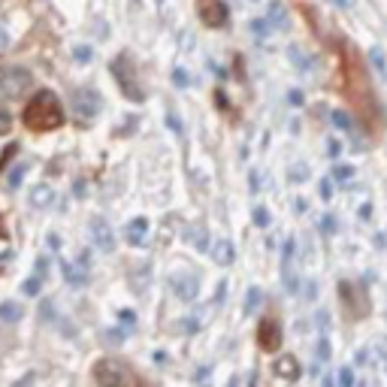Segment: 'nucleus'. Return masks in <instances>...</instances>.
I'll use <instances>...</instances> for the list:
<instances>
[{
  "label": "nucleus",
  "instance_id": "1",
  "mask_svg": "<svg viewBox=\"0 0 387 387\" xmlns=\"http://www.w3.org/2000/svg\"><path fill=\"white\" fill-rule=\"evenodd\" d=\"M25 124L30 130H54L64 124V106L52 91H37L25 106Z\"/></svg>",
  "mask_w": 387,
  "mask_h": 387
},
{
  "label": "nucleus",
  "instance_id": "2",
  "mask_svg": "<svg viewBox=\"0 0 387 387\" xmlns=\"http://www.w3.org/2000/svg\"><path fill=\"white\" fill-rule=\"evenodd\" d=\"M34 88V76L25 67H0V97H25Z\"/></svg>",
  "mask_w": 387,
  "mask_h": 387
},
{
  "label": "nucleus",
  "instance_id": "3",
  "mask_svg": "<svg viewBox=\"0 0 387 387\" xmlns=\"http://www.w3.org/2000/svg\"><path fill=\"white\" fill-rule=\"evenodd\" d=\"M112 73H115V82H118V88H121L124 97L133 100V103H142V100H146V91L139 88L137 73H133V64H130L128 54H118V58L112 61Z\"/></svg>",
  "mask_w": 387,
  "mask_h": 387
},
{
  "label": "nucleus",
  "instance_id": "4",
  "mask_svg": "<svg viewBox=\"0 0 387 387\" xmlns=\"http://www.w3.org/2000/svg\"><path fill=\"white\" fill-rule=\"evenodd\" d=\"M94 384L97 387H128V375L115 360H97L94 363Z\"/></svg>",
  "mask_w": 387,
  "mask_h": 387
},
{
  "label": "nucleus",
  "instance_id": "5",
  "mask_svg": "<svg viewBox=\"0 0 387 387\" xmlns=\"http://www.w3.org/2000/svg\"><path fill=\"white\" fill-rule=\"evenodd\" d=\"M100 112V97H97V91H91V88H79L73 94V115L79 118V121H91L94 115Z\"/></svg>",
  "mask_w": 387,
  "mask_h": 387
},
{
  "label": "nucleus",
  "instance_id": "6",
  "mask_svg": "<svg viewBox=\"0 0 387 387\" xmlns=\"http://www.w3.org/2000/svg\"><path fill=\"white\" fill-rule=\"evenodd\" d=\"M339 299L345 303L348 318H363L366 315V299H363V294H357V288L351 281H339Z\"/></svg>",
  "mask_w": 387,
  "mask_h": 387
},
{
  "label": "nucleus",
  "instance_id": "7",
  "mask_svg": "<svg viewBox=\"0 0 387 387\" xmlns=\"http://www.w3.org/2000/svg\"><path fill=\"white\" fill-rule=\"evenodd\" d=\"M200 19L206 28H224L227 19H230V12H227L224 0H203L200 3Z\"/></svg>",
  "mask_w": 387,
  "mask_h": 387
},
{
  "label": "nucleus",
  "instance_id": "8",
  "mask_svg": "<svg viewBox=\"0 0 387 387\" xmlns=\"http://www.w3.org/2000/svg\"><path fill=\"white\" fill-rule=\"evenodd\" d=\"M257 342L264 351H279L281 345V324L275 318H264L257 327Z\"/></svg>",
  "mask_w": 387,
  "mask_h": 387
},
{
  "label": "nucleus",
  "instance_id": "9",
  "mask_svg": "<svg viewBox=\"0 0 387 387\" xmlns=\"http://www.w3.org/2000/svg\"><path fill=\"white\" fill-rule=\"evenodd\" d=\"M91 239H94V246H97L100 251H115V233H112V227H109V221L106 218H94L91 221Z\"/></svg>",
  "mask_w": 387,
  "mask_h": 387
},
{
  "label": "nucleus",
  "instance_id": "10",
  "mask_svg": "<svg viewBox=\"0 0 387 387\" xmlns=\"http://www.w3.org/2000/svg\"><path fill=\"white\" fill-rule=\"evenodd\" d=\"M61 275H64L67 284H73V288H85V284H88V266H82V264L61 260Z\"/></svg>",
  "mask_w": 387,
  "mask_h": 387
},
{
  "label": "nucleus",
  "instance_id": "11",
  "mask_svg": "<svg viewBox=\"0 0 387 387\" xmlns=\"http://www.w3.org/2000/svg\"><path fill=\"white\" fill-rule=\"evenodd\" d=\"M170 288L176 290L179 299H197V279H194V275H188V272L172 275V279H170Z\"/></svg>",
  "mask_w": 387,
  "mask_h": 387
},
{
  "label": "nucleus",
  "instance_id": "12",
  "mask_svg": "<svg viewBox=\"0 0 387 387\" xmlns=\"http://www.w3.org/2000/svg\"><path fill=\"white\" fill-rule=\"evenodd\" d=\"M146 233H148V221L146 218H133L128 224V230H124V236H128L130 246H146Z\"/></svg>",
  "mask_w": 387,
  "mask_h": 387
},
{
  "label": "nucleus",
  "instance_id": "13",
  "mask_svg": "<svg viewBox=\"0 0 387 387\" xmlns=\"http://www.w3.org/2000/svg\"><path fill=\"white\" fill-rule=\"evenodd\" d=\"M212 260L218 266H230L233 264V242L230 239H218V246L212 248Z\"/></svg>",
  "mask_w": 387,
  "mask_h": 387
},
{
  "label": "nucleus",
  "instance_id": "14",
  "mask_svg": "<svg viewBox=\"0 0 387 387\" xmlns=\"http://www.w3.org/2000/svg\"><path fill=\"white\" fill-rule=\"evenodd\" d=\"M266 21L275 28V30H281V28H288V12H284V6L279 3V0H272L270 6H266Z\"/></svg>",
  "mask_w": 387,
  "mask_h": 387
},
{
  "label": "nucleus",
  "instance_id": "15",
  "mask_svg": "<svg viewBox=\"0 0 387 387\" xmlns=\"http://www.w3.org/2000/svg\"><path fill=\"white\" fill-rule=\"evenodd\" d=\"M288 61L299 70V73H309V67H312V58L299 49V46H290V49H288Z\"/></svg>",
  "mask_w": 387,
  "mask_h": 387
},
{
  "label": "nucleus",
  "instance_id": "16",
  "mask_svg": "<svg viewBox=\"0 0 387 387\" xmlns=\"http://www.w3.org/2000/svg\"><path fill=\"white\" fill-rule=\"evenodd\" d=\"M52 200H54V194L49 185H37L34 191H30V206H37V209H46Z\"/></svg>",
  "mask_w": 387,
  "mask_h": 387
},
{
  "label": "nucleus",
  "instance_id": "17",
  "mask_svg": "<svg viewBox=\"0 0 387 387\" xmlns=\"http://www.w3.org/2000/svg\"><path fill=\"white\" fill-rule=\"evenodd\" d=\"M188 239H191V246L197 251H206L209 248V236H206V227H203V224L191 227V230H188Z\"/></svg>",
  "mask_w": 387,
  "mask_h": 387
},
{
  "label": "nucleus",
  "instance_id": "18",
  "mask_svg": "<svg viewBox=\"0 0 387 387\" xmlns=\"http://www.w3.org/2000/svg\"><path fill=\"white\" fill-rule=\"evenodd\" d=\"M21 318V306L12 303V299H6V303H0V321L3 324H15Z\"/></svg>",
  "mask_w": 387,
  "mask_h": 387
},
{
  "label": "nucleus",
  "instance_id": "19",
  "mask_svg": "<svg viewBox=\"0 0 387 387\" xmlns=\"http://www.w3.org/2000/svg\"><path fill=\"white\" fill-rule=\"evenodd\" d=\"M275 373H279L281 378H297L299 375V363L294 357H281L279 363H275Z\"/></svg>",
  "mask_w": 387,
  "mask_h": 387
},
{
  "label": "nucleus",
  "instance_id": "20",
  "mask_svg": "<svg viewBox=\"0 0 387 387\" xmlns=\"http://www.w3.org/2000/svg\"><path fill=\"white\" fill-rule=\"evenodd\" d=\"M369 64L375 67V73H378V76H384V79H387V58H384V52L378 49V46H375V49H369Z\"/></svg>",
  "mask_w": 387,
  "mask_h": 387
},
{
  "label": "nucleus",
  "instance_id": "21",
  "mask_svg": "<svg viewBox=\"0 0 387 387\" xmlns=\"http://www.w3.org/2000/svg\"><path fill=\"white\" fill-rule=\"evenodd\" d=\"M39 288H43V275L34 272L25 284H21V294H25V297H37V294H39Z\"/></svg>",
  "mask_w": 387,
  "mask_h": 387
},
{
  "label": "nucleus",
  "instance_id": "22",
  "mask_svg": "<svg viewBox=\"0 0 387 387\" xmlns=\"http://www.w3.org/2000/svg\"><path fill=\"white\" fill-rule=\"evenodd\" d=\"M260 299H264V294H260V288H248V297H246V315H255L257 312V306H260Z\"/></svg>",
  "mask_w": 387,
  "mask_h": 387
},
{
  "label": "nucleus",
  "instance_id": "23",
  "mask_svg": "<svg viewBox=\"0 0 387 387\" xmlns=\"http://www.w3.org/2000/svg\"><path fill=\"white\" fill-rule=\"evenodd\" d=\"M251 34L264 39V37H270V34H272V25H270L266 19H255V21H251Z\"/></svg>",
  "mask_w": 387,
  "mask_h": 387
},
{
  "label": "nucleus",
  "instance_id": "24",
  "mask_svg": "<svg viewBox=\"0 0 387 387\" xmlns=\"http://www.w3.org/2000/svg\"><path fill=\"white\" fill-rule=\"evenodd\" d=\"M354 176V167H351V163H336V167H333V179L336 181H348Z\"/></svg>",
  "mask_w": 387,
  "mask_h": 387
},
{
  "label": "nucleus",
  "instance_id": "25",
  "mask_svg": "<svg viewBox=\"0 0 387 387\" xmlns=\"http://www.w3.org/2000/svg\"><path fill=\"white\" fill-rule=\"evenodd\" d=\"M73 58L79 61V64H88V61L94 58V52H91V46H76V49H73Z\"/></svg>",
  "mask_w": 387,
  "mask_h": 387
},
{
  "label": "nucleus",
  "instance_id": "26",
  "mask_svg": "<svg viewBox=\"0 0 387 387\" xmlns=\"http://www.w3.org/2000/svg\"><path fill=\"white\" fill-rule=\"evenodd\" d=\"M327 360H330V339L321 336L318 339V366H321V363H327Z\"/></svg>",
  "mask_w": 387,
  "mask_h": 387
},
{
  "label": "nucleus",
  "instance_id": "27",
  "mask_svg": "<svg viewBox=\"0 0 387 387\" xmlns=\"http://www.w3.org/2000/svg\"><path fill=\"white\" fill-rule=\"evenodd\" d=\"M270 221H272L270 209H264V206H257V209H255V224H257V227H270Z\"/></svg>",
  "mask_w": 387,
  "mask_h": 387
},
{
  "label": "nucleus",
  "instance_id": "28",
  "mask_svg": "<svg viewBox=\"0 0 387 387\" xmlns=\"http://www.w3.org/2000/svg\"><path fill=\"white\" fill-rule=\"evenodd\" d=\"M336 381L342 384V387H354V373H351V366H342V369H339Z\"/></svg>",
  "mask_w": 387,
  "mask_h": 387
},
{
  "label": "nucleus",
  "instance_id": "29",
  "mask_svg": "<svg viewBox=\"0 0 387 387\" xmlns=\"http://www.w3.org/2000/svg\"><path fill=\"white\" fill-rule=\"evenodd\" d=\"M25 163H19V167H12V172H10V188H19L21 185V179H25Z\"/></svg>",
  "mask_w": 387,
  "mask_h": 387
},
{
  "label": "nucleus",
  "instance_id": "30",
  "mask_svg": "<svg viewBox=\"0 0 387 387\" xmlns=\"http://www.w3.org/2000/svg\"><path fill=\"white\" fill-rule=\"evenodd\" d=\"M10 130H12V115L0 106V137H3V133H10Z\"/></svg>",
  "mask_w": 387,
  "mask_h": 387
},
{
  "label": "nucleus",
  "instance_id": "31",
  "mask_svg": "<svg viewBox=\"0 0 387 387\" xmlns=\"http://www.w3.org/2000/svg\"><path fill=\"white\" fill-rule=\"evenodd\" d=\"M333 124L339 130H351V118H348V112H333Z\"/></svg>",
  "mask_w": 387,
  "mask_h": 387
},
{
  "label": "nucleus",
  "instance_id": "32",
  "mask_svg": "<svg viewBox=\"0 0 387 387\" xmlns=\"http://www.w3.org/2000/svg\"><path fill=\"white\" fill-rule=\"evenodd\" d=\"M172 82H176L179 88H188V85H191V76H188L185 70L179 67V70H172Z\"/></svg>",
  "mask_w": 387,
  "mask_h": 387
},
{
  "label": "nucleus",
  "instance_id": "33",
  "mask_svg": "<svg viewBox=\"0 0 387 387\" xmlns=\"http://www.w3.org/2000/svg\"><path fill=\"white\" fill-rule=\"evenodd\" d=\"M321 230L327 233V236H333V233H336V218H333V215H324V218H321Z\"/></svg>",
  "mask_w": 387,
  "mask_h": 387
},
{
  "label": "nucleus",
  "instance_id": "34",
  "mask_svg": "<svg viewBox=\"0 0 387 387\" xmlns=\"http://www.w3.org/2000/svg\"><path fill=\"white\" fill-rule=\"evenodd\" d=\"M330 197H333V181L324 179L321 181V200H330Z\"/></svg>",
  "mask_w": 387,
  "mask_h": 387
},
{
  "label": "nucleus",
  "instance_id": "35",
  "mask_svg": "<svg viewBox=\"0 0 387 387\" xmlns=\"http://www.w3.org/2000/svg\"><path fill=\"white\" fill-rule=\"evenodd\" d=\"M303 179H309L306 167H294V172H290V181H303Z\"/></svg>",
  "mask_w": 387,
  "mask_h": 387
},
{
  "label": "nucleus",
  "instance_id": "36",
  "mask_svg": "<svg viewBox=\"0 0 387 387\" xmlns=\"http://www.w3.org/2000/svg\"><path fill=\"white\" fill-rule=\"evenodd\" d=\"M327 146H330V148H327V152H330V157H336L339 152H342V142H339V139H330Z\"/></svg>",
  "mask_w": 387,
  "mask_h": 387
},
{
  "label": "nucleus",
  "instance_id": "37",
  "mask_svg": "<svg viewBox=\"0 0 387 387\" xmlns=\"http://www.w3.org/2000/svg\"><path fill=\"white\" fill-rule=\"evenodd\" d=\"M288 100H290L294 106H303V100H306V97H303V91H290V94H288Z\"/></svg>",
  "mask_w": 387,
  "mask_h": 387
},
{
  "label": "nucleus",
  "instance_id": "38",
  "mask_svg": "<svg viewBox=\"0 0 387 387\" xmlns=\"http://www.w3.org/2000/svg\"><path fill=\"white\" fill-rule=\"evenodd\" d=\"M224 297H227V281H221L215 290V303H224Z\"/></svg>",
  "mask_w": 387,
  "mask_h": 387
},
{
  "label": "nucleus",
  "instance_id": "39",
  "mask_svg": "<svg viewBox=\"0 0 387 387\" xmlns=\"http://www.w3.org/2000/svg\"><path fill=\"white\" fill-rule=\"evenodd\" d=\"M315 297H318V284L309 281V284H306V299H315Z\"/></svg>",
  "mask_w": 387,
  "mask_h": 387
},
{
  "label": "nucleus",
  "instance_id": "40",
  "mask_svg": "<svg viewBox=\"0 0 387 387\" xmlns=\"http://www.w3.org/2000/svg\"><path fill=\"white\" fill-rule=\"evenodd\" d=\"M121 321H124V324H137V315H133L130 309H124V312H121Z\"/></svg>",
  "mask_w": 387,
  "mask_h": 387
},
{
  "label": "nucleus",
  "instance_id": "41",
  "mask_svg": "<svg viewBox=\"0 0 387 387\" xmlns=\"http://www.w3.org/2000/svg\"><path fill=\"white\" fill-rule=\"evenodd\" d=\"M215 103H218L221 109H224V106H227V94H224V91H218V94H215Z\"/></svg>",
  "mask_w": 387,
  "mask_h": 387
},
{
  "label": "nucleus",
  "instance_id": "42",
  "mask_svg": "<svg viewBox=\"0 0 387 387\" xmlns=\"http://www.w3.org/2000/svg\"><path fill=\"white\" fill-rule=\"evenodd\" d=\"M369 215H373V206L366 203V206H360V218H363V221H369Z\"/></svg>",
  "mask_w": 387,
  "mask_h": 387
},
{
  "label": "nucleus",
  "instance_id": "43",
  "mask_svg": "<svg viewBox=\"0 0 387 387\" xmlns=\"http://www.w3.org/2000/svg\"><path fill=\"white\" fill-rule=\"evenodd\" d=\"M49 248H52V251H58V248H61V239H58V236H54V233L49 236Z\"/></svg>",
  "mask_w": 387,
  "mask_h": 387
},
{
  "label": "nucleus",
  "instance_id": "44",
  "mask_svg": "<svg viewBox=\"0 0 387 387\" xmlns=\"http://www.w3.org/2000/svg\"><path fill=\"white\" fill-rule=\"evenodd\" d=\"M167 121H170V128H172V130H176V133L181 130V124H179V118H176V115H170V118H167Z\"/></svg>",
  "mask_w": 387,
  "mask_h": 387
},
{
  "label": "nucleus",
  "instance_id": "45",
  "mask_svg": "<svg viewBox=\"0 0 387 387\" xmlns=\"http://www.w3.org/2000/svg\"><path fill=\"white\" fill-rule=\"evenodd\" d=\"M333 3H336V6H342V10H348V6H351V0H333Z\"/></svg>",
  "mask_w": 387,
  "mask_h": 387
},
{
  "label": "nucleus",
  "instance_id": "46",
  "mask_svg": "<svg viewBox=\"0 0 387 387\" xmlns=\"http://www.w3.org/2000/svg\"><path fill=\"white\" fill-rule=\"evenodd\" d=\"M0 46H6V30L0 28Z\"/></svg>",
  "mask_w": 387,
  "mask_h": 387
},
{
  "label": "nucleus",
  "instance_id": "47",
  "mask_svg": "<svg viewBox=\"0 0 387 387\" xmlns=\"http://www.w3.org/2000/svg\"><path fill=\"white\" fill-rule=\"evenodd\" d=\"M324 387H336V384H333V381H330V378H327V381H324Z\"/></svg>",
  "mask_w": 387,
  "mask_h": 387
}]
</instances>
